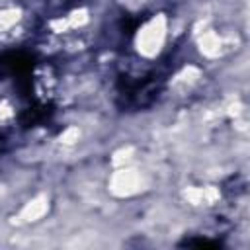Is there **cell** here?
<instances>
[{
  "instance_id": "cell-1",
  "label": "cell",
  "mask_w": 250,
  "mask_h": 250,
  "mask_svg": "<svg viewBox=\"0 0 250 250\" xmlns=\"http://www.w3.org/2000/svg\"><path fill=\"white\" fill-rule=\"evenodd\" d=\"M166 78L160 70H150L145 76H121L117 82V98L121 107L127 109H141L148 107L150 104L156 102L160 92L164 90Z\"/></svg>"
},
{
  "instance_id": "cell-2",
  "label": "cell",
  "mask_w": 250,
  "mask_h": 250,
  "mask_svg": "<svg viewBox=\"0 0 250 250\" xmlns=\"http://www.w3.org/2000/svg\"><path fill=\"white\" fill-rule=\"evenodd\" d=\"M33 68H35V57L27 51H8L0 55V70L16 80L29 78Z\"/></svg>"
},
{
  "instance_id": "cell-3",
  "label": "cell",
  "mask_w": 250,
  "mask_h": 250,
  "mask_svg": "<svg viewBox=\"0 0 250 250\" xmlns=\"http://www.w3.org/2000/svg\"><path fill=\"white\" fill-rule=\"evenodd\" d=\"M53 115V107L49 104H43V102H33L29 107H25L20 115V125L23 129H29V127H37L45 121H49V117Z\"/></svg>"
},
{
  "instance_id": "cell-4",
  "label": "cell",
  "mask_w": 250,
  "mask_h": 250,
  "mask_svg": "<svg viewBox=\"0 0 250 250\" xmlns=\"http://www.w3.org/2000/svg\"><path fill=\"white\" fill-rule=\"evenodd\" d=\"M182 246H197V248L207 246V248H217L219 242H215V240H207V238H186V240L182 242Z\"/></svg>"
},
{
  "instance_id": "cell-5",
  "label": "cell",
  "mask_w": 250,
  "mask_h": 250,
  "mask_svg": "<svg viewBox=\"0 0 250 250\" xmlns=\"http://www.w3.org/2000/svg\"><path fill=\"white\" fill-rule=\"evenodd\" d=\"M6 146H8V135L4 131H0V154L6 150Z\"/></svg>"
}]
</instances>
